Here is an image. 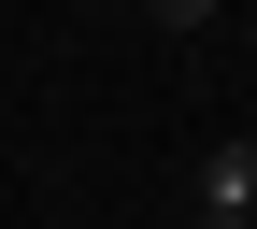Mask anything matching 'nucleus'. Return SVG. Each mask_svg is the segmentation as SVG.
<instances>
[{
	"label": "nucleus",
	"mask_w": 257,
	"mask_h": 229,
	"mask_svg": "<svg viewBox=\"0 0 257 229\" xmlns=\"http://www.w3.org/2000/svg\"><path fill=\"white\" fill-rule=\"evenodd\" d=\"M157 15H172V29H214V15H229V0H157Z\"/></svg>",
	"instance_id": "f257e3e1"
},
{
	"label": "nucleus",
	"mask_w": 257,
	"mask_h": 229,
	"mask_svg": "<svg viewBox=\"0 0 257 229\" xmlns=\"http://www.w3.org/2000/svg\"><path fill=\"white\" fill-rule=\"evenodd\" d=\"M72 15H86V0H72Z\"/></svg>",
	"instance_id": "f03ea898"
}]
</instances>
